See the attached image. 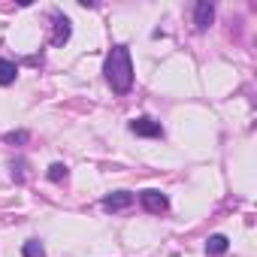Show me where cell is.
Returning <instances> with one entry per match:
<instances>
[{
	"label": "cell",
	"instance_id": "obj_1",
	"mask_svg": "<svg viewBox=\"0 0 257 257\" xmlns=\"http://www.w3.org/2000/svg\"><path fill=\"white\" fill-rule=\"evenodd\" d=\"M103 73H106V82H109V88L115 94H127L134 88V64H131V52H127V46H115L106 55Z\"/></svg>",
	"mask_w": 257,
	"mask_h": 257
},
{
	"label": "cell",
	"instance_id": "obj_2",
	"mask_svg": "<svg viewBox=\"0 0 257 257\" xmlns=\"http://www.w3.org/2000/svg\"><path fill=\"white\" fill-rule=\"evenodd\" d=\"M140 203H143V209H146V212H155V215H161V212H167V209H170L167 194H161V191H155V188L143 191V194H140Z\"/></svg>",
	"mask_w": 257,
	"mask_h": 257
},
{
	"label": "cell",
	"instance_id": "obj_3",
	"mask_svg": "<svg viewBox=\"0 0 257 257\" xmlns=\"http://www.w3.org/2000/svg\"><path fill=\"white\" fill-rule=\"evenodd\" d=\"M131 134H137V137H164V127H161V121L143 115V118L131 121Z\"/></svg>",
	"mask_w": 257,
	"mask_h": 257
},
{
	"label": "cell",
	"instance_id": "obj_4",
	"mask_svg": "<svg viewBox=\"0 0 257 257\" xmlns=\"http://www.w3.org/2000/svg\"><path fill=\"white\" fill-rule=\"evenodd\" d=\"M127 206H134V194H131V191H115V194L103 197V209H106V212H121V209H127Z\"/></svg>",
	"mask_w": 257,
	"mask_h": 257
},
{
	"label": "cell",
	"instance_id": "obj_5",
	"mask_svg": "<svg viewBox=\"0 0 257 257\" xmlns=\"http://www.w3.org/2000/svg\"><path fill=\"white\" fill-rule=\"evenodd\" d=\"M212 22H215V7L209 4V0H200L197 10H194V25H197V31H209Z\"/></svg>",
	"mask_w": 257,
	"mask_h": 257
},
{
	"label": "cell",
	"instance_id": "obj_6",
	"mask_svg": "<svg viewBox=\"0 0 257 257\" xmlns=\"http://www.w3.org/2000/svg\"><path fill=\"white\" fill-rule=\"evenodd\" d=\"M52 19H55V37H52V43H55V46H64V43L70 40V34H73L70 19H67V16H61V13H55Z\"/></svg>",
	"mask_w": 257,
	"mask_h": 257
},
{
	"label": "cell",
	"instance_id": "obj_7",
	"mask_svg": "<svg viewBox=\"0 0 257 257\" xmlns=\"http://www.w3.org/2000/svg\"><path fill=\"white\" fill-rule=\"evenodd\" d=\"M227 248H230V239H227V236H221V233L209 236V242H206V254H209V257H221Z\"/></svg>",
	"mask_w": 257,
	"mask_h": 257
},
{
	"label": "cell",
	"instance_id": "obj_8",
	"mask_svg": "<svg viewBox=\"0 0 257 257\" xmlns=\"http://www.w3.org/2000/svg\"><path fill=\"white\" fill-rule=\"evenodd\" d=\"M16 76H19V67H16L13 61H4V58H0V85H13Z\"/></svg>",
	"mask_w": 257,
	"mask_h": 257
},
{
	"label": "cell",
	"instance_id": "obj_9",
	"mask_svg": "<svg viewBox=\"0 0 257 257\" xmlns=\"http://www.w3.org/2000/svg\"><path fill=\"white\" fill-rule=\"evenodd\" d=\"M22 254H25V257H46V251H43V245H40L37 239H31V242H25V248H22Z\"/></svg>",
	"mask_w": 257,
	"mask_h": 257
},
{
	"label": "cell",
	"instance_id": "obj_10",
	"mask_svg": "<svg viewBox=\"0 0 257 257\" xmlns=\"http://www.w3.org/2000/svg\"><path fill=\"white\" fill-rule=\"evenodd\" d=\"M67 176H70V173H67L64 164H52V167H49V179H52V182H67Z\"/></svg>",
	"mask_w": 257,
	"mask_h": 257
},
{
	"label": "cell",
	"instance_id": "obj_11",
	"mask_svg": "<svg viewBox=\"0 0 257 257\" xmlns=\"http://www.w3.org/2000/svg\"><path fill=\"white\" fill-rule=\"evenodd\" d=\"M28 140V134H7V143H22Z\"/></svg>",
	"mask_w": 257,
	"mask_h": 257
}]
</instances>
